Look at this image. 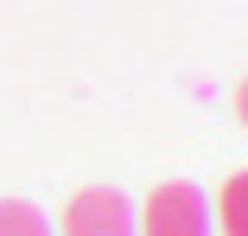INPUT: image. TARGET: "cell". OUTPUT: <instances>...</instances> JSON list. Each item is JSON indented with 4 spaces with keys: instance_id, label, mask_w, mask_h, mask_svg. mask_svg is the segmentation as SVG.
<instances>
[{
    "instance_id": "cell-1",
    "label": "cell",
    "mask_w": 248,
    "mask_h": 236,
    "mask_svg": "<svg viewBox=\"0 0 248 236\" xmlns=\"http://www.w3.org/2000/svg\"><path fill=\"white\" fill-rule=\"evenodd\" d=\"M134 223H140V236H210V230H217V223H210V198L197 192L191 179L153 185L146 204L134 211Z\"/></svg>"
},
{
    "instance_id": "cell-2",
    "label": "cell",
    "mask_w": 248,
    "mask_h": 236,
    "mask_svg": "<svg viewBox=\"0 0 248 236\" xmlns=\"http://www.w3.org/2000/svg\"><path fill=\"white\" fill-rule=\"evenodd\" d=\"M64 236H140L127 192H115V185H83L64 204Z\"/></svg>"
},
{
    "instance_id": "cell-3",
    "label": "cell",
    "mask_w": 248,
    "mask_h": 236,
    "mask_svg": "<svg viewBox=\"0 0 248 236\" xmlns=\"http://www.w3.org/2000/svg\"><path fill=\"white\" fill-rule=\"evenodd\" d=\"M217 230L223 236H248V172H229L217 192Z\"/></svg>"
},
{
    "instance_id": "cell-4",
    "label": "cell",
    "mask_w": 248,
    "mask_h": 236,
    "mask_svg": "<svg viewBox=\"0 0 248 236\" xmlns=\"http://www.w3.org/2000/svg\"><path fill=\"white\" fill-rule=\"evenodd\" d=\"M0 236H58V230H51V217H45L38 204H26V198H0Z\"/></svg>"
},
{
    "instance_id": "cell-5",
    "label": "cell",
    "mask_w": 248,
    "mask_h": 236,
    "mask_svg": "<svg viewBox=\"0 0 248 236\" xmlns=\"http://www.w3.org/2000/svg\"><path fill=\"white\" fill-rule=\"evenodd\" d=\"M235 121H242V128H248V77H242V83H235Z\"/></svg>"
}]
</instances>
